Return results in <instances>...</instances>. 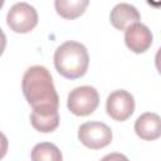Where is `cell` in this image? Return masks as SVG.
<instances>
[{"instance_id":"2","label":"cell","mask_w":161,"mask_h":161,"mask_svg":"<svg viewBox=\"0 0 161 161\" xmlns=\"http://www.w3.org/2000/svg\"><path fill=\"white\" fill-rule=\"evenodd\" d=\"M54 65L60 75L67 79H78L83 77L89 65L87 48L74 40L60 44L54 53Z\"/></svg>"},{"instance_id":"11","label":"cell","mask_w":161,"mask_h":161,"mask_svg":"<svg viewBox=\"0 0 161 161\" xmlns=\"http://www.w3.org/2000/svg\"><path fill=\"white\" fill-rule=\"evenodd\" d=\"M88 0H55L54 6L57 13L64 19H75L80 16L88 6Z\"/></svg>"},{"instance_id":"10","label":"cell","mask_w":161,"mask_h":161,"mask_svg":"<svg viewBox=\"0 0 161 161\" xmlns=\"http://www.w3.org/2000/svg\"><path fill=\"white\" fill-rule=\"evenodd\" d=\"M31 126L43 133L53 132L59 126L58 108H40L33 109L30 114Z\"/></svg>"},{"instance_id":"8","label":"cell","mask_w":161,"mask_h":161,"mask_svg":"<svg viewBox=\"0 0 161 161\" xmlns=\"http://www.w3.org/2000/svg\"><path fill=\"white\" fill-rule=\"evenodd\" d=\"M136 135L145 141H153L161 136V117L153 112H146L135 122Z\"/></svg>"},{"instance_id":"12","label":"cell","mask_w":161,"mask_h":161,"mask_svg":"<svg viewBox=\"0 0 161 161\" xmlns=\"http://www.w3.org/2000/svg\"><path fill=\"white\" fill-rule=\"evenodd\" d=\"M30 157L31 161H63L60 150L52 142H40L35 145Z\"/></svg>"},{"instance_id":"13","label":"cell","mask_w":161,"mask_h":161,"mask_svg":"<svg viewBox=\"0 0 161 161\" xmlns=\"http://www.w3.org/2000/svg\"><path fill=\"white\" fill-rule=\"evenodd\" d=\"M101 161H130V160H128L123 153L112 152V153H108V155H106L104 157H102Z\"/></svg>"},{"instance_id":"3","label":"cell","mask_w":161,"mask_h":161,"mask_svg":"<svg viewBox=\"0 0 161 161\" xmlns=\"http://www.w3.org/2000/svg\"><path fill=\"white\" fill-rule=\"evenodd\" d=\"M99 104V94L92 86H80L68 94L67 107L75 116H88L96 111Z\"/></svg>"},{"instance_id":"5","label":"cell","mask_w":161,"mask_h":161,"mask_svg":"<svg viewBox=\"0 0 161 161\" xmlns=\"http://www.w3.org/2000/svg\"><path fill=\"white\" fill-rule=\"evenodd\" d=\"M112 137V130L103 122L91 121L80 125L78 128V140L91 150H99L108 146Z\"/></svg>"},{"instance_id":"4","label":"cell","mask_w":161,"mask_h":161,"mask_svg":"<svg viewBox=\"0 0 161 161\" xmlns=\"http://www.w3.org/2000/svg\"><path fill=\"white\" fill-rule=\"evenodd\" d=\"M6 24L15 33H29L38 24V13L35 8L28 3H16L6 14Z\"/></svg>"},{"instance_id":"1","label":"cell","mask_w":161,"mask_h":161,"mask_svg":"<svg viewBox=\"0 0 161 161\" xmlns=\"http://www.w3.org/2000/svg\"><path fill=\"white\" fill-rule=\"evenodd\" d=\"M23 93L33 109L58 108L59 97L50 72L43 65L28 68L23 75Z\"/></svg>"},{"instance_id":"9","label":"cell","mask_w":161,"mask_h":161,"mask_svg":"<svg viewBox=\"0 0 161 161\" xmlns=\"http://www.w3.org/2000/svg\"><path fill=\"white\" fill-rule=\"evenodd\" d=\"M140 13L138 10L127 3H119L117 4L109 14L111 24L118 29V30H126L128 26L138 23L140 20Z\"/></svg>"},{"instance_id":"7","label":"cell","mask_w":161,"mask_h":161,"mask_svg":"<svg viewBox=\"0 0 161 161\" xmlns=\"http://www.w3.org/2000/svg\"><path fill=\"white\" fill-rule=\"evenodd\" d=\"M153 36L147 25L136 23L125 30V43L130 50L136 54L145 53L152 44Z\"/></svg>"},{"instance_id":"14","label":"cell","mask_w":161,"mask_h":161,"mask_svg":"<svg viewBox=\"0 0 161 161\" xmlns=\"http://www.w3.org/2000/svg\"><path fill=\"white\" fill-rule=\"evenodd\" d=\"M155 65H156L157 72L161 74V48H158V50L156 52V55H155Z\"/></svg>"},{"instance_id":"6","label":"cell","mask_w":161,"mask_h":161,"mask_svg":"<svg viewBox=\"0 0 161 161\" xmlns=\"http://www.w3.org/2000/svg\"><path fill=\"white\" fill-rule=\"evenodd\" d=\"M106 111L108 116L114 121L123 122L130 118L135 111V98L130 92L125 89L113 91L107 97Z\"/></svg>"}]
</instances>
